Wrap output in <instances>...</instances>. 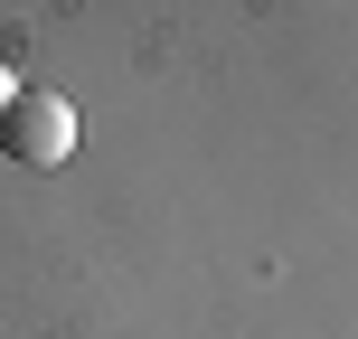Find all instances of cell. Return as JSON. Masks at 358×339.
I'll return each mask as SVG.
<instances>
[{
	"mask_svg": "<svg viewBox=\"0 0 358 339\" xmlns=\"http://www.w3.org/2000/svg\"><path fill=\"white\" fill-rule=\"evenodd\" d=\"M10 94H19V85H10V66H0V113H10Z\"/></svg>",
	"mask_w": 358,
	"mask_h": 339,
	"instance_id": "obj_2",
	"label": "cell"
},
{
	"mask_svg": "<svg viewBox=\"0 0 358 339\" xmlns=\"http://www.w3.org/2000/svg\"><path fill=\"white\" fill-rule=\"evenodd\" d=\"M0 151H10L19 170H66L76 161V104L48 85L10 94V113H0Z\"/></svg>",
	"mask_w": 358,
	"mask_h": 339,
	"instance_id": "obj_1",
	"label": "cell"
}]
</instances>
